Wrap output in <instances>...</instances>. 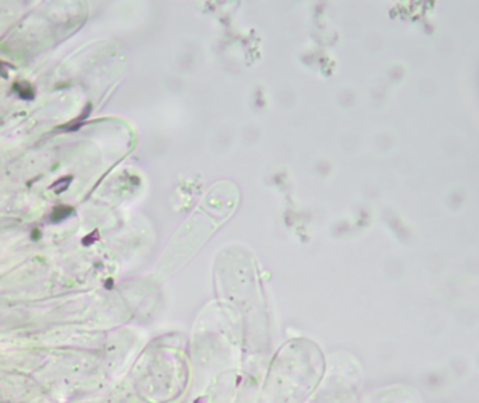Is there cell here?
<instances>
[{
  "label": "cell",
  "mask_w": 479,
  "mask_h": 403,
  "mask_svg": "<svg viewBox=\"0 0 479 403\" xmlns=\"http://www.w3.org/2000/svg\"><path fill=\"white\" fill-rule=\"evenodd\" d=\"M13 89L22 100L30 101L34 98V87L28 81H17V83H14Z\"/></svg>",
  "instance_id": "1"
},
{
  "label": "cell",
  "mask_w": 479,
  "mask_h": 403,
  "mask_svg": "<svg viewBox=\"0 0 479 403\" xmlns=\"http://www.w3.org/2000/svg\"><path fill=\"white\" fill-rule=\"evenodd\" d=\"M72 212H73L72 207H67V206H57V207L54 209V212H52L51 220H52L54 223H59V221H62L63 219H66L67 216H70Z\"/></svg>",
  "instance_id": "2"
},
{
  "label": "cell",
  "mask_w": 479,
  "mask_h": 403,
  "mask_svg": "<svg viewBox=\"0 0 479 403\" xmlns=\"http://www.w3.org/2000/svg\"><path fill=\"white\" fill-rule=\"evenodd\" d=\"M66 178H60L57 182H55L54 185H52V188H55L56 189V192L59 193V192H62V190H65V188L67 186V183L70 182V178L67 179V181H65Z\"/></svg>",
  "instance_id": "3"
}]
</instances>
